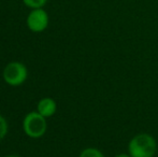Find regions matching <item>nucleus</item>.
<instances>
[{
	"mask_svg": "<svg viewBox=\"0 0 158 157\" xmlns=\"http://www.w3.org/2000/svg\"><path fill=\"white\" fill-rule=\"evenodd\" d=\"M156 152V140L146 132L135 134L128 143V154L131 157H154Z\"/></svg>",
	"mask_w": 158,
	"mask_h": 157,
	"instance_id": "f257e3e1",
	"label": "nucleus"
},
{
	"mask_svg": "<svg viewBox=\"0 0 158 157\" xmlns=\"http://www.w3.org/2000/svg\"><path fill=\"white\" fill-rule=\"evenodd\" d=\"M23 128L28 137L37 139L42 137L46 131V121L39 112H30L25 116Z\"/></svg>",
	"mask_w": 158,
	"mask_h": 157,
	"instance_id": "f03ea898",
	"label": "nucleus"
},
{
	"mask_svg": "<svg viewBox=\"0 0 158 157\" xmlns=\"http://www.w3.org/2000/svg\"><path fill=\"white\" fill-rule=\"evenodd\" d=\"M28 76L27 68L24 64L12 61L8 64L3 70V80L11 86L22 85Z\"/></svg>",
	"mask_w": 158,
	"mask_h": 157,
	"instance_id": "7ed1b4c3",
	"label": "nucleus"
},
{
	"mask_svg": "<svg viewBox=\"0 0 158 157\" xmlns=\"http://www.w3.org/2000/svg\"><path fill=\"white\" fill-rule=\"evenodd\" d=\"M48 25V15L42 8L32 9L27 17V26L33 32H41Z\"/></svg>",
	"mask_w": 158,
	"mask_h": 157,
	"instance_id": "20e7f679",
	"label": "nucleus"
},
{
	"mask_svg": "<svg viewBox=\"0 0 158 157\" xmlns=\"http://www.w3.org/2000/svg\"><path fill=\"white\" fill-rule=\"evenodd\" d=\"M57 109V105L52 98H43L38 102L37 110L44 118H51L55 114Z\"/></svg>",
	"mask_w": 158,
	"mask_h": 157,
	"instance_id": "39448f33",
	"label": "nucleus"
},
{
	"mask_svg": "<svg viewBox=\"0 0 158 157\" xmlns=\"http://www.w3.org/2000/svg\"><path fill=\"white\" fill-rule=\"evenodd\" d=\"M80 157H104V155L100 150L96 147H87L81 152Z\"/></svg>",
	"mask_w": 158,
	"mask_h": 157,
	"instance_id": "423d86ee",
	"label": "nucleus"
},
{
	"mask_svg": "<svg viewBox=\"0 0 158 157\" xmlns=\"http://www.w3.org/2000/svg\"><path fill=\"white\" fill-rule=\"evenodd\" d=\"M48 0H23V2L27 6L31 9H40L46 3Z\"/></svg>",
	"mask_w": 158,
	"mask_h": 157,
	"instance_id": "0eeeda50",
	"label": "nucleus"
},
{
	"mask_svg": "<svg viewBox=\"0 0 158 157\" xmlns=\"http://www.w3.org/2000/svg\"><path fill=\"white\" fill-rule=\"evenodd\" d=\"M8 134V123L3 116L0 115V140L3 139Z\"/></svg>",
	"mask_w": 158,
	"mask_h": 157,
	"instance_id": "6e6552de",
	"label": "nucleus"
},
{
	"mask_svg": "<svg viewBox=\"0 0 158 157\" xmlns=\"http://www.w3.org/2000/svg\"><path fill=\"white\" fill-rule=\"evenodd\" d=\"M115 157H131L129 154H125V153H121V154H117Z\"/></svg>",
	"mask_w": 158,
	"mask_h": 157,
	"instance_id": "1a4fd4ad",
	"label": "nucleus"
},
{
	"mask_svg": "<svg viewBox=\"0 0 158 157\" xmlns=\"http://www.w3.org/2000/svg\"><path fill=\"white\" fill-rule=\"evenodd\" d=\"M6 157H19V156H17V155H9V156H6Z\"/></svg>",
	"mask_w": 158,
	"mask_h": 157,
	"instance_id": "9d476101",
	"label": "nucleus"
}]
</instances>
